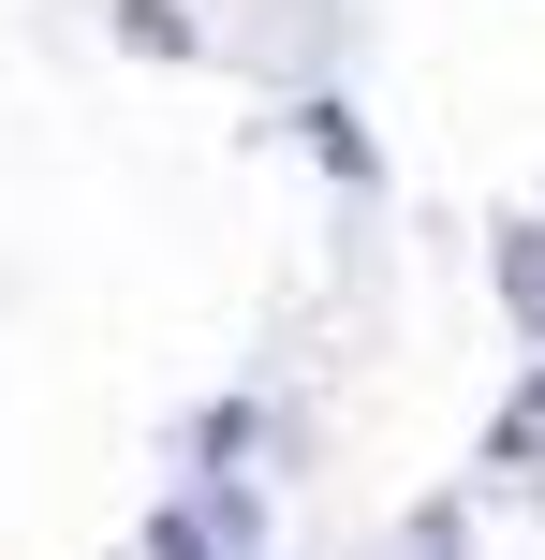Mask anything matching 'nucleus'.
I'll return each mask as SVG.
<instances>
[{"instance_id":"f257e3e1","label":"nucleus","mask_w":545,"mask_h":560,"mask_svg":"<svg viewBox=\"0 0 545 560\" xmlns=\"http://www.w3.org/2000/svg\"><path fill=\"white\" fill-rule=\"evenodd\" d=\"M265 443H281V413H265L251 384H222V398H192V413L163 428V457H177V472H251Z\"/></svg>"},{"instance_id":"f03ea898","label":"nucleus","mask_w":545,"mask_h":560,"mask_svg":"<svg viewBox=\"0 0 545 560\" xmlns=\"http://www.w3.org/2000/svg\"><path fill=\"white\" fill-rule=\"evenodd\" d=\"M281 133H295V148H310V163H324V177H340V192H354V207H383V148H369V118H354V104H340V89H310V104H281Z\"/></svg>"},{"instance_id":"7ed1b4c3","label":"nucleus","mask_w":545,"mask_h":560,"mask_svg":"<svg viewBox=\"0 0 545 560\" xmlns=\"http://www.w3.org/2000/svg\"><path fill=\"white\" fill-rule=\"evenodd\" d=\"M487 295H501V325L545 354V207H501L487 222Z\"/></svg>"},{"instance_id":"20e7f679","label":"nucleus","mask_w":545,"mask_h":560,"mask_svg":"<svg viewBox=\"0 0 545 560\" xmlns=\"http://www.w3.org/2000/svg\"><path fill=\"white\" fill-rule=\"evenodd\" d=\"M487 472H517V487L545 472V354H531V384H517V398L487 413Z\"/></svg>"},{"instance_id":"39448f33","label":"nucleus","mask_w":545,"mask_h":560,"mask_svg":"<svg viewBox=\"0 0 545 560\" xmlns=\"http://www.w3.org/2000/svg\"><path fill=\"white\" fill-rule=\"evenodd\" d=\"M104 30H118L133 59H206V30L177 15V0H104Z\"/></svg>"},{"instance_id":"423d86ee","label":"nucleus","mask_w":545,"mask_h":560,"mask_svg":"<svg viewBox=\"0 0 545 560\" xmlns=\"http://www.w3.org/2000/svg\"><path fill=\"white\" fill-rule=\"evenodd\" d=\"M383 560H487V532H472V502H413Z\"/></svg>"}]
</instances>
